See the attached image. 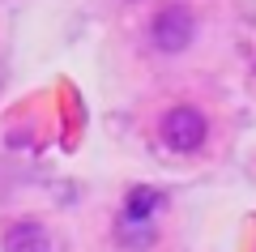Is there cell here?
Instances as JSON below:
<instances>
[{"label": "cell", "instance_id": "1", "mask_svg": "<svg viewBox=\"0 0 256 252\" xmlns=\"http://www.w3.org/2000/svg\"><path fill=\"white\" fill-rule=\"evenodd\" d=\"M158 137H162L166 150L175 154H196L210 137V120H205L201 107H192V103H175L162 120H158Z\"/></svg>", "mask_w": 256, "mask_h": 252}, {"label": "cell", "instance_id": "2", "mask_svg": "<svg viewBox=\"0 0 256 252\" xmlns=\"http://www.w3.org/2000/svg\"><path fill=\"white\" fill-rule=\"evenodd\" d=\"M192 39H196V18H192L188 5H162V9L154 13V22H150V43L162 56L188 52Z\"/></svg>", "mask_w": 256, "mask_h": 252}, {"label": "cell", "instance_id": "3", "mask_svg": "<svg viewBox=\"0 0 256 252\" xmlns=\"http://www.w3.org/2000/svg\"><path fill=\"white\" fill-rule=\"evenodd\" d=\"M162 209V192L150 188V184H141V188H132L124 197V209H120V231H141L150 235V222H154V214Z\"/></svg>", "mask_w": 256, "mask_h": 252}, {"label": "cell", "instance_id": "4", "mask_svg": "<svg viewBox=\"0 0 256 252\" xmlns=\"http://www.w3.org/2000/svg\"><path fill=\"white\" fill-rule=\"evenodd\" d=\"M0 252H52V235L38 222H13L0 239Z\"/></svg>", "mask_w": 256, "mask_h": 252}]
</instances>
